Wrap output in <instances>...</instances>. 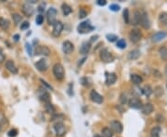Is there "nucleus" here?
I'll list each match as a JSON object with an SVG mask.
<instances>
[{
    "label": "nucleus",
    "mask_w": 167,
    "mask_h": 137,
    "mask_svg": "<svg viewBox=\"0 0 167 137\" xmlns=\"http://www.w3.org/2000/svg\"><path fill=\"white\" fill-rule=\"evenodd\" d=\"M129 106L131 107L132 109H141L143 105H142V102H141L138 98L134 97V98H132V99H130V101H129Z\"/></svg>",
    "instance_id": "obj_15"
},
{
    "label": "nucleus",
    "mask_w": 167,
    "mask_h": 137,
    "mask_svg": "<svg viewBox=\"0 0 167 137\" xmlns=\"http://www.w3.org/2000/svg\"><path fill=\"white\" fill-rule=\"evenodd\" d=\"M63 30V24L61 21H56L53 24V31H52V34L55 37H59Z\"/></svg>",
    "instance_id": "obj_8"
},
{
    "label": "nucleus",
    "mask_w": 167,
    "mask_h": 137,
    "mask_svg": "<svg viewBox=\"0 0 167 137\" xmlns=\"http://www.w3.org/2000/svg\"><path fill=\"white\" fill-rule=\"evenodd\" d=\"M45 7H46V4L45 3H41L40 5H39V7H38V10L39 12H44L45 11Z\"/></svg>",
    "instance_id": "obj_42"
},
{
    "label": "nucleus",
    "mask_w": 167,
    "mask_h": 137,
    "mask_svg": "<svg viewBox=\"0 0 167 137\" xmlns=\"http://www.w3.org/2000/svg\"><path fill=\"white\" fill-rule=\"evenodd\" d=\"M139 56H140L139 50L135 49V50H132L131 52H129L127 58H128V59H130V60H134V59H137V58H138Z\"/></svg>",
    "instance_id": "obj_22"
},
{
    "label": "nucleus",
    "mask_w": 167,
    "mask_h": 137,
    "mask_svg": "<svg viewBox=\"0 0 167 137\" xmlns=\"http://www.w3.org/2000/svg\"><path fill=\"white\" fill-rule=\"evenodd\" d=\"M140 24L143 26L145 29H148L150 26V22L148 20V14L146 12H142L141 13V19H140Z\"/></svg>",
    "instance_id": "obj_12"
},
{
    "label": "nucleus",
    "mask_w": 167,
    "mask_h": 137,
    "mask_svg": "<svg viewBox=\"0 0 167 137\" xmlns=\"http://www.w3.org/2000/svg\"><path fill=\"white\" fill-rule=\"evenodd\" d=\"M120 99H121V102L122 104H124L126 102V95H124V94L121 95V98Z\"/></svg>",
    "instance_id": "obj_46"
},
{
    "label": "nucleus",
    "mask_w": 167,
    "mask_h": 137,
    "mask_svg": "<svg viewBox=\"0 0 167 137\" xmlns=\"http://www.w3.org/2000/svg\"><path fill=\"white\" fill-rule=\"evenodd\" d=\"M62 12L64 14V16H67V15H69L71 12H72V7H71L69 5H67V4H62Z\"/></svg>",
    "instance_id": "obj_28"
},
{
    "label": "nucleus",
    "mask_w": 167,
    "mask_h": 137,
    "mask_svg": "<svg viewBox=\"0 0 167 137\" xmlns=\"http://www.w3.org/2000/svg\"><path fill=\"white\" fill-rule=\"evenodd\" d=\"M81 81H83V83H82V84H83V85H85V86H87V85L89 84L88 83V80L86 79V78H82Z\"/></svg>",
    "instance_id": "obj_47"
},
{
    "label": "nucleus",
    "mask_w": 167,
    "mask_h": 137,
    "mask_svg": "<svg viewBox=\"0 0 167 137\" xmlns=\"http://www.w3.org/2000/svg\"><path fill=\"white\" fill-rule=\"evenodd\" d=\"M166 73H167V69H166Z\"/></svg>",
    "instance_id": "obj_54"
},
{
    "label": "nucleus",
    "mask_w": 167,
    "mask_h": 137,
    "mask_svg": "<svg viewBox=\"0 0 167 137\" xmlns=\"http://www.w3.org/2000/svg\"><path fill=\"white\" fill-rule=\"evenodd\" d=\"M12 19H13V21L15 22V24H19L21 21V20H22L21 16L20 14H18V13L12 14Z\"/></svg>",
    "instance_id": "obj_32"
},
{
    "label": "nucleus",
    "mask_w": 167,
    "mask_h": 137,
    "mask_svg": "<svg viewBox=\"0 0 167 137\" xmlns=\"http://www.w3.org/2000/svg\"><path fill=\"white\" fill-rule=\"evenodd\" d=\"M110 130L111 132H113L115 133H121L122 131V125L120 121L118 120H112L110 122Z\"/></svg>",
    "instance_id": "obj_9"
},
{
    "label": "nucleus",
    "mask_w": 167,
    "mask_h": 137,
    "mask_svg": "<svg viewBox=\"0 0 167 137\" xmlns=\"http://www.w3.org/2000/svg\"><path fill=\"white\" fill-rule=\"evenodd\" d=\"M160 132H161V129H160V127H154L150 132L151 137H160Z\"/></svg>",
    "instance_id": "obj_29"
},
{
    "label": "nucleus",
    "mask_w": 167,
    "mask_h": 137,
    "mask_svg": "<svg viewBox=\"0 0 167 137\" xmlns=\"http://www.w3.org/2000/svg\"><path fill=\"white\" fill-rule=\"evenodd\" d=\"M166 36H167V33L164 32H156L155 34L152 36V41H153V42H159V41H161L163 38H165Z\"/></svg>",
    "instance_id": "obj_19"
},
{
    "label": "nucleus",
    "mask_w": 167,
    "mask_h": 137,
    "mask_svg": "<svg viewBox=\"0 0 167 137\" xmlns=\"http://www.w3.org/2000/svg\"><path fill=\"white\" fill-rule=\"evenodd\" d=\"M54 130H55V132H56V135L58 137H62L64 136L65 132H66V128L64 124L62 123V122L59 121V122H56L55 125H54Z\"/></svg>",
    "instance_id": "obj_5"
},
{
    "label": "nucleus",
    "mask_w": 167,
    "mask_h": 137,
    "mask_svg": "<svg viewBox=\"0 0 167 137\" xmlns=\"http://www.w3.org/2000/svg\"><path fill=\"white\" fill-rule=\"evenodd\" d=\"M22 13H23L26 17H31L33 13V7L30 5L29 3H25L22 5Z\"/></svg>",
    "instance_id": "obj_10"
},
{
    "label": "nucleus",
    "mask_w": 167,
    "mask_h": 137,
    "mask_svg": "<svg viewBox=\"0 0 167 137\" xmlns=\"http://www.w3.org/2000/svg\"><path fill=\"white\" fill-rule=\"evenodd\" d=\"M35 21H36V24L37 25H41L44 22V16L43 15H38V16L36 17L35 19Z\"/></svg>",
    "instance_id": "obj_37"
},
{
    "label": "nucleus",
    "mask_w": 167,
    "mask_h": 137,
    "mask_svg": "<svg viewBox=\"0 0 167 137\" xmlns=\"http://www.w3.org/2000/svg\"><path fill=\"white\" fill-rule=\"evenodd\" d=\"M45 107H46V110L47 113H50V114H53L55 112V109L54 107L51 105L50 103H47L46 106H45Z\"/></svg>",
    "instance_id": "obj_33"
},
{
    "label": "nucleus",
    "mask_w": 167,
    "mask_h": 137,
    "mask_svg": "<svg viewBox=\"0 0 167 137\" xmlns=\"http://www.w3.org/2000/svg\"><path fill=\"white\" fill-rule=\"evenodd\" d=\"M141 37H142V34H141V32L138 30H132L129 33V38L131 40V42L134 44L139 42Z\"/></svg>",
    "instance_id": "obj_7"
},
{
    "label": "nucleus",
    "mask_w": 167,
    "mask_h": 137,
    "mask_svg": "<svg viewBox=\"0 0 167 137\" xmlns=\"http://www.w3.org/2000/svg\"><path fill=\"white\" fill-rule=\"evenodd\" d=\"M57 15H58V11L54 7H50L49 9L47 10V22L49 25H53L57 21Z\"/></svg>",
    "instance_id": "obj_3"
},
{
    "label": "nucleus",
    "mask_w": 167,
    "mask_h": 137,
    "mask_svg": "<svg viewBox=\"0 0 167 137\" xmlns=\"http://www.w3.org/2000/svg\"><path fill=\"white\" fill-rule=\"evenodd\" d=\"M50 54V49L47 46H37L35 48V56H48Z\"/></svg>",
    "instance_id": "obj_6"
},
{
    "label": "nucleus",
    "mask_w": 167,
    "mask_h": 137,
    "mask_svg": "<svg viewBox=\"0 0 167 137\" xmlns=\"http://www.w3.org/2000/svg\"><path fill=\"white\" fill-rule=\"evenodd\" d=\"M0 27L4 30H7L9 28V21L6 19L0 18Z\"/></svg>",
    "instance_id": "obj_27"
},
{
    "label": "nucleus",
    "mask_w": 167,
    "mask_h": 137,
    "mask_svg": "<svg viewBox=\"0 0 167 137\" xmlns=\"http://www.w3.org/2000/svg\"><path fill=\"white\" fill-rule=\"evenodd\" d=\"M106 83L108 85H111L113 84L115 81L117 80V77L115 75V73H109V72H106Z\"/></svg>",
    "instance_id": "obj_16"
},
{
    "label": "nucleus",
    "mask_w": 167,
    "mask_h": 137,
    "mask_svg": "<svg viewBox=\"0 0 167 137\" xmlns=\"http://www.w3.org/2000/svg\"><path fill=\"white\" fill-rule=\"evenodd\" d=\"M40 81H41V83H42L43 84H45V85H46V86H47V88H49V89H52V87L50 86V85H48V84H47V83H46V81H43L42 79H41Z\"/></svg>",
    "instance_id": "obj_48"
},
{
    "label": "nucleus",
    "mask_w": 167,
    "mask_h": 137,
    "mask_svg": "<svg viewBox=\"0 0 167 137\" xmlns=\"http://www.w3.org/2000/svg\"><path fill=\"white\" fill-rule=\"evenodd\" d=\"M159 21L163 23L164 25H167V13L166 12H162L160 14L159 16Z\"/></svg>",
    "instance_id": "obj_30"
},
{
    "label": "nucleus",
    "mask_w": 167,
    "mask_h": 137,
    "mask_svg": "<svg viewBox=\"0 0 167 137\" xmlns=\"http://www.w3.org/2000/svg\"><path fill=\"white\" fill-rule=\"evenodd\" d=\"M28 3H33V4H35V3H36V1H35V0H30V1H28Z\"/></svg>",
    "instance_id": "obj_51"
},
{
    "label": "nucleus",
    "mask_w": 167,
    "mask_h": 137,
    "mask_svg": "<svg viewBox=\"0 0 167 137\" xmlns=\"http://www.w3.org/2000/svg\"><path fill=\"white\" fill-rule=\"evenodd\" d=\"M6 69L9 70V72L11 73H13V74H16L18 73V69H17V67L15 66V64L13 63V61H11V60H7L6 62Z\"/></svg>",
    "instance_id": "obj_17"
},
{
    "label": "nucleus",
    "mask_w": 167,
    "mask_h": 137,
    "mask_svg": "<svg viewBox=\"0 0 167 137\" xmlns=\"http://www.w3.org/2000/svg\"><path fill=\"white\" fill-rule=\"evenodd\" d=\"M107 39L108 41H110V42H115V41H117L118 39V36L117 35H115V34H107Z\"/></svg>",
    "instance_id": "obj_36"
},
{
    "label": "nucleus",
    "mask_w": 167,
    "mask_h": 137,
    "mask_svg": "<svg viewBox=\"0 0 167 137\" xmlns=\"http://www.w3.org/2000/svg\"><path fill=\"white\" fill-rule=\"evenodd\" d=\"M124 20L125 21V23H129L130 22V16H129V10L127 9H125L124 10Z\"/></svg>",
    "instance_id": "obj_35"
},
{
    "label": "nucleus",
    "mask_w": 167,
    "mask_h": 137,
    "mask_svg": "<svg viewBox=\"0 0 167 137\" xmlns=\"http://www.w3.org/2000/svg\"><path fill=\"white\" fill-rule=\"evenodd\" d=\"M94 137H101V135H98V134H96V135H94Z\"/></svg>",
    "instance_id": "obj_52"
},
{
    "label": "nucleus",
    "mask_w": 167,
    "mask_h": 137,
    "mask_svg": "<svg viewBox=\"0 0 167 137\" xmlns=\"http://www.w3.org/2000/svg\"><path fill=\"white\" fill-rule=\"evenodd\" d=\"M90 98L93 102H95L96 104H101L103 102V97L102 95H100L98 92H96L95 90L91 91L90 93Z\"/></svg>",
    "instance_id": "obj_11"
},
{
    "label": "nucleus",
    "mask_w": 167,
    "mask_h": 137,
    "mask_svg": "<svg viewBox=\"0 0 167 137\" xmlns=\"http://www.w3.org/2000/svg\"><path fill=\"white\" fill-rule=\"evenodd\" d=\"M1 130H2V127H1V124H0V132H1Z\"/></svg>",
    "instance_id": "obj_53"
},
{
    "label": "nucleus",
    "mask_w": 167,
    "mask_h": 137,
    "mask_svg": "<svg viewBox=\"0 0 167 137\" xmlns=\"http://www.w3.org/2000/svg\"><path fill=\"white\" fill-rule=\"evenodd\" d=\"M53 74L56 79H58L59 81H61L64 79L65 76V71H64V68L61 63H57L55 64L53 67Z\"/></svg>",
    "instance_id": "obj_2"
},
{
    "label": "nucleus",
    "mask_w": 167,
    "mask_h": 137,
    "mask_svg": "<svg viewBox=\"0 0 167 137\" xmlns=\"http://www.w3.org/2000/svg\"><path fill=\"white\" fill-rule=\"evenodd\" d=\"M153 109H154V107H153V106H152L150 103L145 104V105H143L142 107H141V110H142V112L144 114H146V115H148V114H150L151 112H153Z\"/></svg>",
    "instance_id": "obj_18"
},
{
    "label": "nucleus",
    "mask_w": 167,
    "mask_h": 137,
    "mask_svg": "<svg viewBox=\"0 0 167 137\" xmlns=\"http://www.w3.org/2000/svg\"><path fill=\"white\" fill-rule=\"evenodd\" d=\"M98 35H96V36H93V37H91V38H92V39H91V42H93V41H96V39H98Z\"/></svg>",
    "instance_id": "obj_49"
},
{
    "label": "nucleus",
    "mask_w": 167,
    "mask_h": 137,
    "mask_svg": "<svg viewBox=\"0 0 167 137\" xmlns=\"http://www.w3.org/2000/svg\"><path fill=\"white\" fill-rule=\"evenodd\" d=\"M131 81H132V83L134 84H140L141 83H142V77L139 76V75H137V74H132L131 75Z\"/></svg>",
    "instance_id": "obj_24"
},
{
    "label": "nucleus",
    "mask_w": 167,
    "mask_h": 137,
    "mask_svg": "<svg viewBox=\"0 0 167 137\" xmlns=\"http://www.w3.org/2000/svg\"><path fill=\"white\" fill-rule=\"evenodd\" d=\"M35 67L36 69L39 70V71H45V70L47 69V63L46 59H40L36 63H35Z\"/></svg>",
    "instance_id": "obj_14"
},
{
    "label": "nucleus",
    "mask_w": 167,
    "mask_h": 137,
    "mask_svg": "<svg viewBox=\"0 0 167 137\" xmlns=\"http://www.w3.org/2000/svg\"><path fill=\"white\" fill-rule=\"evenodd\" d=\"M17 134H18V131L16 129H11L10 131L7 132V135L9 137H16Z\"/></svg>",
    "instance_id": "obj_38"
},
{
    "label": "nucleus",
    "mask_w": 167,
    "mask_h": 137,
    "mask_svg": "<svg viewBox=\"0 0 167 137\" xmlns=\"http://www.w3.org/2000/svg\"><path fill=\"white\" fill-rule=\"evenodd\" d=\"M87 15V13L85 12V11L84 10V9H81L80 11H79V18L80 19H84V18H85V16Z\"/></svg>",
    "instance_id": "obj_43"
},
{
    "label": "nucleus",
    "mask_w": 167,
    "mask_h": 137,
    "mask_svg": "<svg viewBox=\"0 0 167 137\" xmlns=\"http://www.w3.org/2000/svg\"><path fill=\"white\" fill-rule=\"evenodd\" d=\"M100 59H101L103 62L109 63V62H111L113 60V56L111 55L109 49L104 48V49L101 50V52H100Z\"/></svg>",
    "instance_id": "obj_4"
},
{
    "label": "nucleus",
    "mask_w": 167,
    "mask_h": 137,
    "mask_svg": "<svg viewBox=\"0 0 167 137\" xmlns=\"http://www.w3.org/2000/svg\"><path fill=\"white\" fill-rule=\"evenodd\" d=\"M26 50H27V52H28V54L30 55V56H32V54H33V50H32V46H31V44H26Z\"/></svg>",
    "instance_id": "obj_41"
},
{
    "label": "nucleus",
    "mask_w": 167,
    "mask_h": 137,
    "mask_svg": "<svg viewBox=\"0 0 167 137\" xmlns=\"http://www.w3.org/2000/svg\"><path fill=\"white\" fill-rule=\"evenodd\" d=\"M141 93H142L143 95H147V96H150V94L152 93V89L150 88V86H148V85H147V86H145L142 90H141Z\"/></svg>",
    "instance_id": "obj_31"
},
{
    "label": "nucleus",
    "mask_w": 167,
    "mask_h": 137,
    "mask_svg": "<svg viewBox=\"0 0 167 137\" xmlns=\"http://www.w3.org/2000/svg\"><path fill=\"white\" fill-rule=\"evenodd\" d=\"M96 4H98V6H105L107 4V1L106 0H98V1H96Z\"/></svg>",
    "instance_id": "obj_44"
},
{
    "label": "nucleus",
    "mask_w": 167,
    "mask_h": 137,
    "mask_svg": "<svg viewBox=\"0 0 167 137\" xmlns=\"http://www.w3.org/2000/svg\"><path fill=\"white\" fill-rule=\"evenodd\" d=\"M110 9L111 10V11H119L120 10V6L119 5H117V4H111V5L110 6Z\"/></svg>",
    "instance_id": "obj_39"
},
{
    "label": "nucleus",
    "mask_w": 167,
    "mask_h": 137,
    "mask_svg": "<svg viewBox=\"0 0 167 137\" xmlns=\"http://www.w3.org/2000/svg\"><path fill=\"white\" fill-rule=\"evenodd\" d=\"M39 96H40V99L42 100L43 102L46 103V104L47 103H50V96H49V95H48L47 92L45 91L44 88H43V91H42V93H41V95Z\"/></svg>",
    "instance_id": "obj_21"
},
{
    "label": "nucleus",
    "mask_w": 167,
    "mask_h": 137,
    "mask_svg": "<svg viewBox=\"0 0 167 137\" xmlns=\"http://www.w3.org/2000/svg\"><path fill=\"white\" fill-rule=\"evenodd\" d=\"M19 37H20V36H19L18 34H16V35L14 36V38H15V40H16V41H18L19 40Z\"/></svg>",
    "instance_id": "obj_50"
},
{
    "label": "nucleus",
    "mask_w": 167,
    "mask_h": 137,
    "mask_svg": "<svg viewBox=\"0 0 167 137\" xmlns=\"http://www.w3.org/2000/svg\"><path fill=\"white\" fill-rule=\"evenodd\" d=\"M140 19H141V13L139 11H135L134 12V16H133V20H132V22L134 25H136L140 23Z\"/></svg>",
    "instance_id": "obj_23"
},
{
    "label": "nucleus",
    "mask_w": 167,
    "mask_h": 137,
    "mask_svg": "<svg viewBox=\"0 0 167 137\" xmlns=\"http://www.w3.org/2000/svg\"><path fill=\"white\" fill-rule=\"evenodd\" d=\"M159 54L160 57L162 58V59L163 60H167V47L162 46L159 49Z\"/></svg>",
    "instance_id": "obj_26"
},
{
    "label": "nucleus",
    "mask_w": 167,
    "mask_h": 137,
    "mask_svg": "<svg viewBox=\"0 0 167 137\" xmlns=\"http://www.w3.org/2000/svg\"><path fill=\"white\" fill-rule=\"evenodd\" d=\"M95 29L94 26H92L90 21H83L81 22V23L78 25L77 27V31L79 33H82V34H84V33H88L92 32L93 30Z\"/></svg>",
    "instance_id": "obj_1"
},
{
    "label": "nucleus",
    "mask_w": 167,
    "mask_h": 137,
    "mask_svg": "<svg viewBox=\"0 0 167 137\" xmlns=\"http://www.w3.org/2000/svg\"><path fill=\"white\" fill-rule=\"evenodd\" d=\"M5 60V55L3 54V51L0 49V63H2Z\"/></svg>",
    "instance_id": "obj_45"
},
{
    "label": "nucleus",
    "mask_w": 167,
    "mask_h": 137,
    "mask_svg": "<svg viewBox=\"0 0 167 137\" xmlns=\"http://www.w3.org/2000/svg\"><path fill=\"white\" fill-rule=\"evenodd\" d=\"M117 47L121 48V49H124V48L126 47V42L124 39H120L117 41V44H116Z\"/></svg>",
    "instance_id": "obj_34"
},
{
    "label": "nucleus",
    "mask_w": 167,
    "mask_h": 137,
    "mask_svg": "<svg viewBox=\"0 0 167 137\" xmlns=\"http://www.w3.org/2000/svg\"><path fill=\"white\" fill-rule=\"evenodd\" d=\"M113 133L111 132V130L108 127H105L104 129H102L101 131V137H112Z\"/></svg>",
    "instance_id": "obj_25"
},
{
    "label": "nucleus",
    "mask_w": 167,
    "mask_h": 137,
    "mask_svg": "<svg viewBox=\"0 0 167 137\" xmlns=\"http://www.w3.org/2000/svg\"><path fill=\"white\" fill-rule=\"evenodd\" d=\"M90 48H91V44L90 43H87V42H84L82 44L81 46V48H80V53L81 54H87L89 51H90Z\"/></svg>",
    "instance_id": "obj_20"
},
{
    "label": "nucleus",
    "mask_w": 167,
    "mask_h": 137,
    "mask_svg": "<svg viewBox=\"0 0 167 137\" xmlns=\"http://www.w3.org/2000/svg\"><path fill=\"white\" fill-rule=\"evenodd\" d=\"M74 49V46L73 43H71L70 41H65L62 44V51L65 54H71Z\"/></svg>",
    "instance_id": "obj_13"
},
{
    "label": "nucleus",
    "mask_w": 167,
    "mask_h": 137,
    "mask_svg": "<svg viewBox=\"0 0 167 137\" xmlns=\"http://www.w3.org/2000/svg\"><path fill=\"white\" fill-rule=\"evenodd\" d=\"M29 27H30V24H29L28 21H24L23 23L21 25V30H26V29H28Z\"/></svg>",
    "instance_id": "obj_40"
}]
</instances>
